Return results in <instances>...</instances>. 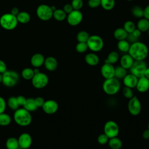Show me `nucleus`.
I'll return each mask as SVG.
<instances>
[{"label":"nucleus","mask_w":149,"mask_h":149,"mask_svg":"<svg viewBox=\"0 0 149 149\" xmlns=\"http://www.w3.org/2000/svg\"><path fill=\"white\" fill-rule=\"evenodd\" d=\"M19 13V9L17 8V7H14L11 10V12L10 13H12V15H15V16H17V15Z\"/></svg>","instance_id":"nucleus-53"},{"label":"nucleus","mask_w":149,"mask_h":149,"mask_svg":"<svg viewBox=\"0 0 149 149\" xmlns=\"http://www.w3.org/2000/svg\"><path fill=\"white\" fill-rule=\"evenodd\" d=\"M128 33L123 27H118L113 31L114 38L118 41L126 40Z\"/></svg>","instance_id":"nucleus-22"},{"label":"nucleus","mask_w":149,"mask_h":149,"mask_svg":"<svg viewBox=\"0 0 149 149\" xmlns=\"http://www.w3.org/2000/svg\"><path fill=\"white\" fill-rule=\"evenodd\" d=\"M100 72L102 76L105 79L114 77L115 68L113 65L108 63H104L101 68Z\"/></svg>","instance_id":"nucleus-15"},{"label":"nucleus","mask_w":149,"mask_h":149,"mask_svg":"<svg viewBox=\"0 0 149 149\" xmlns=\"http://www.w3.org/2000/svg\"><path fill=\"white\" fill-rule=\"evenodd\" d=\"M21 75L25 80H31L34 75L33 69L30 68H26L23 69L21 72Z\"/></svg>","instance_id":"nucleus-33"},{"label":"nucleus","mask_w":149,"mask_h":149,"mask_svg":"<svg viewBox=\"0 0 149 149\" xmlns=\"http://www.w3.org/2000/svg\"><path fill=\"white\" fill-rule=\"evenodd\" d=\"M108 144L109 148L111 149H120L122 147V141L118 136L110 138Z\"/></svg>","instance_id":"nucleus-23"},{"label":"nucleus","mask_w":149,"mask_h":149,"mask_svg":"<svg viewBox=\"0 0 149 149\" xmlns=\"http://www.w3.org/2000/svg\"><path fill=\"white\" fill-rule=\"evenodd\" d=\"M115 5V0H100V5L105 10H112Z\"/></svg>","instance_id":"nucleus-30"},{"label":"nucleus","mask_w":149,"mask_h":149,"mask_svg":"<svg viewBox=\"0 0 149 149\" xmlns=\"http://www.w3.org/2000/svg\"><path fill=\"white\" fill-rule=\"evenodd\" d=\"M16 149H22V148H21V147H19H19H17V148H16Z\"/></svg>","instance_id":"nucleus-56"},{"label":"nucleus","mask_w":149,"mask_h":149,"mask_svg":"<svg viewBox=\"0 0 149 149\" xmlns=\"http://www.w3.org/2000/svg\"><path fill=\"white\" fill-rule=\"evenodd\" d=\"M7 70V66L4 61L0 59V73H3Z\"/></svg>","instance_id":"nucleus-49"},{"label":"nucleus","mask_w":149,"mask_h":149,"mask_svg":"<svg viewBox=\"0 0 149 149\" xmlns=\"http://www.w3.org/2000/svg\"><path fill=\"white\" fill-rule=\"evenodd\" d=\"M104 92L109 95L116 94L120 88V83L118 79L115 77L105 79L102 83Z\"/></svg>","instance_id":"nucleus-3"},{"label":"nucleus","mask_w":149,"mask_h":149,"mask_svg":"<svg viewBox=\"0 0 149 149\" xmlns=\"http://www.w3.org/2000/svg\"><path fill=\"white\" fill-rule=\"evenodd\" d=\"M19 147L17 139L11 137L7 139L6 141V147L7 149H16Z\"/></svg>","instance_id":"nucleus-32"},{"label":"nucleus","mask_w":149,"mask_h":149,"mask_svg":"<svg viewBox=\"0 0 149 149\" xmlns=\"http://www.w3.org/2000/svg\"><path fill=\"white\" fill-rule=\"evenodd\" d=\"M119 59V54L116 51H111L107 55V58L104 61V63H108L111 65L116 63Z\"/></svg>","instance_id":"nucleus-24"},{"label":"nucleus","mask_w":149,"mask_h":149,"mask_svg":"<svg viewBox=\"0 0 149 149\" xmlns=\"http://www.w3.org/2000/svg\"><path fill=\"white\" fill-rule=\"evenodd\" d=\"M128 54L134 61H144L148 56V47L143 42L136 41L132 43Z\"/></svg>","instance_id":"nucleus-1"},{"label":"nucleus","mask_w":149,"mask_h":149,"mask_svg":"<svg viewBox=\"0 0 149 149\" xmlns=\"http://www.w3.org/2000/svg\"><path fill=\"white\" fill-rule=\"evenodd\" d=\"M63 11L68 15V14H69V13H70V12L73 10V8H72L71 4L67 3V4H65V5L63 6Z\"/></svg>","instance_id":"nucleus-48"},{"label":"nucleus","mask_w":149,"mask_h":149,"mask_svg":"<svg viewBox=\"0 0 149 149\" xmlns=\"http://www.w3.org/2000/svg\"><path fill=\"white\" fill-rule=\"evenodd\" d=\"M90 37L88 32L84 30L80 31L76 35V39L80 42H87Z\"/></svg>","instance_id":"nucleus-34"},{"label":"nucleus","mask_w":149,"mask_h":149,"mask_svg":"<svg viewBox=\"0 0 149 149\" xmlns=\"http://www.w3.org/2000/svg\"><path fill=\"white\" fill-rule=\"evenodd\" d=\"M109 139V137L105 133H102L98 136L97 142L101 145H104L108 143Z\"/></svg>","instance_id":"nucleus-42"},{"label":"nucleus","mask_w":149,"mask_h":149,"mask_svg":"<svg viewBox=\"0 0 149 149\" xmlns=\"http://www.w3.org/2000/svg\"><path fill=\"white\" fill-rule=\"evenodd\" d=\"M6 107V103L4 98L0 96V113L5 112Z\"/></svg>","instance_id":"nucleus-44"},{"label":"nucleus","mask_w":149,"mask_h":149,"mask_svg":"<svg viewBox=\"0 0 149 149\" xmlns=\"http://www.w3.org/2000/svg\"><path fill=\"white\" fill-rule=\"evenodd\" d=\"M137 29L141 32L147 31L149 29V20L144 17L140 18L137 22Z\"/></svg>","instance_id":"nucleus-25"},{"label":"nucleus","mask_w":149,"mask_h":149,"mask_svg":"<svg viewBox=\"0 0 149 149\" xmlns=\"http://www.w3.org/2000/svg\"><path fill=\"white\" fill-rule=\"evenodd\" d=\"M119 133V127L118 125L113 120L107 121L104 126V133H105L109 139L117 137Z\"/></svg>","instance_id":"nucleus-9"},{"label":"nucleus","mask_w":149,"mask_h":149,"mask_svg":"<svg viewBox=\"0 0 149 149\" xmlns=\"http://www.w3.org/2000/svg\"><path fill=\"white\" fill-rule=\"evenodd\" d=\"M130 46V44L126 40L118 41L117 43L118 49L123 53H128Z\"/></svg>","instance_id":"nucleus-27"},{"label":"nucleus","mask_w":149,"mask_h":149,"mask_svg":"<svg viewBox=\"0 0 149 149\" xmlns=\"http://www.w3.org/2000/svg\"><path fill=\"white\" fill-rule=\"evenodd\" d=\"M148 36H149V29H148Z\"/></svg>","instance_id":"nucleus-59"},{"label":"nucleus","mask_w":149,"mask_h":149,"mask_svg":"<svg viewBox=\"0 0 149 149\" xmlns=\"http://www.w3.org/2000/svg\"><path fill=\"white\" fill-rule=\"evenodd\" d=\"M44 65L48 71H54L58 67V61L53 56H48L45 58Z\"/></svg>","instance_id":"nucleus-19"},{"label":"nucleus","mask_w":149,"mask_h":149,"mask_svg":"<svg viewBox=\"0 0 149 149\" xmlns=\"http://www.w3.org/2000/svg\"><path fill=\"white\" fill-rule=\"evenodd\" d=\"M2 83L8 87L15 86L19 80V75L17 72L12 70H6L2 74Z\"/></svg>","instance_id":"nucleus-5"},{"label":"nucleus","mask_w":149,"mask_h":149,"mask_svg":"<svg viewBox=\"0 0 149 149\" xmlns=\"http://www.w3.org/2000/svg\"><path fill=\"white\" fill-rule=\"evenodd\" d=\"M10 116L6 113H0V126H6L9 125L11 122Z\"/></svg>","instance_id":"nucleus-35"},{"label":"nucleus","mask_w":149,"mask_h":149,"mask_svg":"<svg viewBox=\"0 0 149 149\" xmlns=\"http://www.w3.org/2000/svg\"><path fill=\"white\" fill-rule=\"evenodd\" d=\"M129 112L133 116H137L141 111V104L138 97L134 95L129 99L127 104Z\"/></svg>","instance_id":"nucleus-11"},{"label":"nucleus","mask_w":149,"mask_h":149,"mask_svg":"<svg viewBox=\"0 0 149 149\" xmlns=\"http://www.w3.org/2000/svg\"><path fill=\"white\" fill-rule=\"evenodd\" d=\"M7 104L8 107L13 111H16L19 108V104L16 100V97H10L8 98L7 101Z\"/></svg>","instance_id":"nucleus-37"},{"label":"nucleus","mask_w":149,"mask_h":149,"mask_svg":"<svg viewBox=\"0 0 149 149\" xmlns=\"http://www.w3.org/2000/svg\"><path fill=\"white\" fill-rule=\"evenodd\" d=\"M132 14L135 17L142 18L143 17V9L140 6H134L132 8Z\"/></svg>","instance_id":"nucleus-36"},{"label":"nucleus","mask_w":149,"mask_h":149,"mask_svg":"<svg viewBox=\"0 0 149 149\" xmlns=\"http://www.w3.org/2000/svg\"><path fill=\"white\" fill-rule=\"evenodd\" d=\"M86 43L88 48L93 52L100 51L104 47V41L102 38L98 35L90 36Z\"/></svg>","instance_id":"nucleus-6"},{"label":"nucleus","mask_w":149,"mask_h":149,"mask_svg":"<svg viewBox=\"0 0 149 149\" xmlns=\"http://www.w3.org/2000/svg\"><path fill=\"white\" fill-rule=\"evenodd\" d=\"M143 17L149 20V5L143 9Z\"/></svg>","instance_id":"nucleus-50"},{"label":"nucleus","mask_w":149,"mask_h":149,"mask_svg":"<svg viewBox=\"0 0 149 149\" xmlns=\"http://www.w3.org/2000/svg\"><path fill=\"white\" fill-rule=\"evenodd\" d=\"M122 80L123 83L125 87L133 88L136 87L138 78L130 73L129 74H127Z\"/></svg>","instance_id":"nucleus-17"},{"label":"nucleus","mask_w":149,"mask_h":149,"mask_svg":"<svg viewBox=\"0 0 149 149\" xmlns=\"http://www.w3.org/2000/svg\"><path fill=\"white\" fill-rule=\"evenodd\" d=\"M23 108L30 112L35 111L38 107L36 104L34 99L29 98H27L26 102L23 105Z\"/></svg>","instance_id":"nucleus-26"},{"label":"nucleus","mask_w":149,"mask_h":149,"mask_svg":"<svg viewBox=\"0 0 149 149\" xmlns=\"http://www.w3.org/2000/svg\"><path fill=\"white\" fill-rule=\"evenodd\" d=\"M31 80L34 87L37 89H41L47 86L49 82V78L45 73L40 72L34 74Z\"/></svg>","instance_id":"nucleus-7"},{"label":"nucleus","mask_w":149,"mask_h":149,"mask_svg":"<svg viewBox=\"0 0 149 149\" xmlns=\"http://www.w3.org/2000/svg\"><path fill=\"white\" fill-rule=\"evenodd\" d=\"M58 108L59 106L58 102L54 100H48L45 101L42 107L44 112L48 115H52L56 113Z\"/></svg>","instance_id":"nucleus-13"},{"label":"nucleus","mask_w":149,"mask_h":149,"mask_svg":"<svg viewBox=\"0 0 149 149\" xmlns=\"http://www.w3.org/2000/svg\"><path fill=\"white\" fill-rule=\"evenodd\" d=\"M16 97V100H17V102L19 105L23 107V105H24V104L26 102L27 98L23 95H19Z\"/></svg>","instance_id":"nucleus-45"},{"label":"nucleus","mask_w":149,"mask_h":149,"mask_svg":"<svg viewBox=\"0 0 149 149\" xmlns=\"http://www.w3.org/2000/svg\"><path fill=\"white\" fill-rule=\"evenodd\" d=\"M127 33H132L136 28L134 23L131 20H127L125 22L123 27Z\"/></svg>","instance_id":"nucleus-38"},{"label":"nucleus","mask_w":149,"mask_h":149,"mask_svg":"<svg viewBox=\"0 0 149 149\" xmlns=\"http://www.w3.org/2000/svg\"><path fill=\"white\" fill-rule=\"evenodd\" d=\"M122 94L125 98L129 100L134 96L132 88L127 87H125V86L122 89Z\"/></svg>","instance_id":"nucleus-40"},{"label":"nucleus","mask_w":149,"mask_h":149,"mask_svg":"<svg viewBox=\"0 0 149 149\" xmlns=\"http://www.w3.org/2000/svg\"><path fill=\"white\" fill-rule=\"evenodd\" d=\"M144 76H145L146 78H147L149 80V68H147L144 74Z\"/></svg>","instance_id":"nucleus-54"},{"label":"nucleus","mask_w":149,"mask_h":149,"mask_svg":"<svg viewBox=\"0 0 149 149\" xmlns=\"http://www.w3.org/2000/svg\"><path fill=\"white\" fill-rule=\"evenodd\" d=\"M17 140L19 146L22 149H28L32 144V137L28 133H22Z\"/></svg>","instance_id":"nucleus-14"},{"label":"nucleus","mask_w":149,"mask_h":149,"mask_svg":"<svg viewBox=\"0 0 149 149\" xmlns=\"http://www.w3.org/2000/svg\"><path fill=\"white\" fill-rule=\"evenodd\" d=\"M18 23L16 16L12 13H5L0 17V25L7 30H12L16 28Z\"/></svg>","instance_id":"nucleus-4"},{"label":"nucleus","mask_w":149,"mask_h":149,"mask_svg":"<svg viewBox=\"0 0 149 149\" xmlns=\"http://www.w3.org/2000/svg\"><path fill=\"white\" fill-rule=\"evenodd\" d=\"M126 1H132L133 0H126Z\"/></svg>","instance_id":"nucleus-58"},{"label":"nucleus","mask_w":149,"mask_h":149,"mask_svg":"<svg viewBox=\"0 0 149 149\" xmlns=\"http://www.w3.org/2000/svg\"><path fill=\"white\" fill-rule=\"evenodd\" d=\"M44 56L43 55L40 53H37L34 54L30 59V62L31 65L34 68H39L44 65Z\"/></svg>","instance_id":"nucleus-21"},{"label":"nucleus","mask_w":149,"mask_h":149,"mask_svg":"<svg viewBox=\"0 0 149 149\" xmlns=\"http://www.w3.org/2000/svg\"><path fill=\"white\" fill-rule=\"evenodd\" d=\"M142 137L145 140H148L149 139V129H147L143 132Z\"/></svg>","instance_id":"nucleus-52"},{"label":"nucleus","mask_w":149,"mask_h":149,"mask_svg":"<svg viewBox=\"0 0 149 149\" xmlns=\"http://www.w3.org/2000/svg\"><path fill=\"white\" fill-rule=\"evenodd\" d=\"M88 5L91 8H96L100 5V0H88Z\"/></svg>","instance_id":"nucleus-43"},{"label":"nucleus","mask_w":149,"mask_h":149,"mask_svg":"<svg viewBox=\"0 0 149 149\" xmlns=\"http://www.w3.org/2000/svg\"><path fill=\"white\" fill-rule=\"evenodd\" d=\"M13 118L16 123L20 126H29L32 121L30 112L24 108H18L15 111Z\"/></svg>","instance_id":"nucleus-2"},{"label":"nucleus","mask_w":149,"mask_h":149,"mask_svg":"<svg viewBox=\"0 0 149 149\" xmlns=\"http://www.w3.org/2000/svg\"><path fill=\"white\" fill-rule=\"evenodd\" d=\"M18 22L23 24L28 23L30 20V16L29 13L26 12H19L16 16Z\"/></svg>","instance_id":"nucleus-28"},{"label":"nucleus","mask_w":149,"mask_h":149,"mask_svg":"<svg viewBox=\"0 0 149 149\" xmlns=\"http://www.w3.org/2000/svg\"><path fill=\"white\" fill-rule=\"evenodd\" d=\"M129 43H133L134 42H136L138 41V38L134 36L133 35L132 33H128L127 38L126 39Z\"/></svg>","instance_id":"nucleus-47"},{"label":"nucleus","mask_w":149,"mask_h":149,"mask_svg":"<svg viewBox=\"0 0 149 149\" xmlns=\"http://www.w3.org/2000/svg\"><path fill=\"white\" fill-rule=\"evenodd\" d=\"M136 88L141 93L147 92L149 89V80L145 76L138 78Z\"/></svg>","instance_id":"nucleus-16"},{"label":"nucleus","mask_w":149,"mask_h":149,"mask_svg":"<svg viewBox=\"0 0 149 149\" xmlns=\"http://www.w3.org/2000/svg\"><path fill=\"white\" fill-rule=\"evenodd\" d=\"M70 4L73 10H80L83 6V0H72Z\"/></svg>","instance_id":"nucleus-41"},{"label":"nucleus","mask_w":149,"mask_h":149,"mask_svg":"<svg viewBox=\"0 0 149 149\" xmlns=\"http://www.w3.org/2000/svg\"><path fill=\"white\" fill-rule=\"evenodd\" d=\"M127 74V70L121 66L115 68V76L114 77L117 79H123V77Z\"/></svg>","instance_id":"nucleus-31"},{"label":"nucleus","mask_w":149,"mask_h":149,"mask_svg":"<svg viewBox=\"0 0 149 149\" xmlns=\"http://www.w3.org/2000/svg\"><path fill=\"white\" fill-rule=\"evenodd\" d=\"M133 34V36H134L136 37L137 38H139V37H140L141 34V31L140 30H139L138 29L136 28L134 31L132 33Z\"/></svg>","instance_id":"nucleus-51"},{"label":"nucleus","mask_w":149,"mask_h":149,"mask_svg":"<svg viewBox=\"0 0 149 149\" xmlns=\"http://www.w3.org/2000/svg\"><path fill=\"white\" fill-rule=\"evenodd\" d=\"M36 13L38 18L43 21L50 20L53 16V10L51 6L46 4H42L38 6Z\"/></svg>","instance_id":"nucleus-8"},{"label":"nucleus","mask_w":149,"mask_h":149,"mask_svg":"<svg viewBox=\"0 0 149 149\" xmlns=\"http://www.w3.org/2000/svg\"><path fill=\"white\" fill-rule=\"evenodd\" d=\"M88 49V46L86 42H78V43L76 45V47H75L76 51L79 53H84Z\"/></svg>","instance_id":"nucleus-39"},{"label":"nucleus","mask_w":149,"mask_h":149,"mask_svg":"<svg viewBox=\"0 0 149 149\" xmlns=\"http://www.w3.org/2000/svg\"><path fill=\"white\" fill-rule=\"evenodd\" d=\"M40 1H41V0H40Z\"/></svg>","instance_id":"nucleus-60"},{"label":"nucleus","mask_w":149,"mask_h":149,"mask_svg":"<svg viewBox=\"0 0 149 149\" xmlns=\"http://www.w3.org/2000/svg\"><path fill=\"white\" fill-rule=\"evenodd\" d=\"M147 68V65L144 61H134L133 65L130 68V73L133 74L137 78L144 76V72Z\"/></svg>","instance_id":"nucleus-10"},{"label":"nucleus","mask_w":149,"mask_h":149,"mask_svg":"<svg viewBox=\"0 0 149 149\" xmlns=\"http://www.w3.org/2000/svg\"><path fill=\"white\" fill-rule=\"evenodd\" d=\"M83 18V13L79 10H73L70 13L68 14V16H66L68 24L72 26L79 25L81 22Z\"/></svg>","instance_id":"nucleus-12"},{"label":"nucleus","mask_w":149,"mask_h":149,"mask_svg":"<svg viewBox=\"0 0 149 149\" xmlns=\"http://www.w3.org/2000/svg\"><path fill=\"white\" fill-rule=\"evenodd\" d=\"M2 73H0V84L2 83Z\"/></svg>","instance_id":"nucleus-55"},{"label":"nucleus","mask_w":149,"mask_h":149,"mask_svg":"<svg viewBox=\"0 0 149 149\" xmlns=\"http://www.w3.org/2000/svg\"><path fill=\"white\" fill-rule=\"evenodd\" d=\"M134 60L133 58L129 54H125L122 56L120 58V66L126 69V70L130 69L134 63Z\"/></svg>","instance_id":"nucleus-18"},{"label":"nucleus","mask_w":149,"mask_h":149,"mask_svg":"<svg viewBox=\"0 0 149 149\" xmlns=\"http://www.w3.org/2000/svg\"><path fill=\"white\" fill-rule=\"evenodd\" d=\"M148 129H149V122L148 123Z\"/></svg>","instance_id":"nucleus-57"},{"label":"nucleus","mask_w":149,"mask_h":149,"mask_svg":"<svg viewBox=\"0 0 149 149\" xmlns=\"http://www.w3.org/2000/svg\"><path fill=\"white\" fill-rule=\"evenodd\" d=\"M84 61L87 65L91 66H94L99 63L100 58L95 53L90 52L86 55Z\"/></svg>","instance_id":"nucleus-20"},{"label":"nucleus","mask_w":149,"mask_h":149,"mask_svg":"<svg viewBox=\"0 0 149 149\" xmlns=\"http://www.w3.org/2000/svg\"><path fill=\"white\" fill-rule=\"evenodd\" d=\"M34 101H35L36 104V105L37 106L38 108V107H42L44 102H45L44 99L41 97H36V98H34Z\"/></svg>","instance_id":"nucleus-46"},{"label":"nucleus","mask_w":149,"mask_h":149,"mask_svg":"<svg viewBox=\"0 0 149 149\" xmlns=\"http://www.w3.org/2000/svg\"><path fill=\"white\" fill-rule=\"evenodd\" d=\"M67 16V14L61 9H56L53 12L52 17H54L57 21H63L64 20Z\"/></svg>","instance_id":"nucleus-29"}]
</instances>
